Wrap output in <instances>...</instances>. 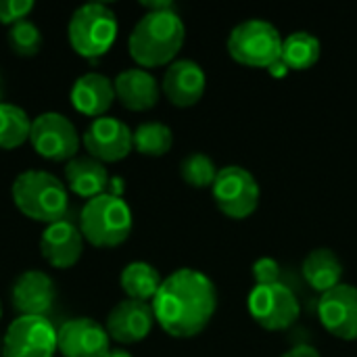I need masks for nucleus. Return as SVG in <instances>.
Instances as JSON below:
<instances>
[{
    "instance_id": "obj_10",
    "label": "nucleus",
    "mask_w": 357,
    "mask_h": 357,
    "mask_svg": "<svg viewBox=\"0 0 357 357\" xmlns=\"http://www.w3.org/2000/svg\"><path fill=\"white\" fill-rule=\"evenodd\" d=\"M56 331L44 316H19L6 328L2 357H54Z\"/></svg>"
},
{
    "instance_id": "obj_11",
    "label": "nucleus",
    "mask_w": 357,
    "mask_h": 357,
    "mask_svg": "<svg viewBox=\"0 0 357 357\" xmlns=\"http://www.w3.org/2000/svg\"><path fill=\"white\" fill-rule=\"evenodd\" d=\"M134 132L115 117H98L94 119L84 136V149L88 155L100 163H115L126 159L134 149Z\"/></svg>"
},
{
    "instance_id": "obj_22",
    "label": "nucleus",
    "mask_w": 357,
    "mask_h": 357,
    "mask_svg": "<svg viewBox=\"0 0 357 357\" xmlns=\"http://www.w3.org/2000/svg\"><path fill=\"white\" fill-rule=\"evenodd\" d=\"M161 282H163V278L157 272V268L146 261L128 264L119 276V284H121L123 293L128 295V299L144 301V303L155 299Z\"/></svg>"
},
{
    "instance_id": "obj_28",
    "label": "nucleus",
    "mask_w": 357,
    "mask_h": 357,
    "mask_svg": "<svg viewBox=\"0 0 357 357\" xmlns=\"http://www.w3.org/2000/svg\"><path fill=\"white\" fill-rule=\"evenodd\" d=\"M33 10L31 0H0V23L15 25Z\"/></svg>"
},
{
    "instance_id": "obj_20",
    "label": "nucleus",
    "mask_w": 357,
    "mask_h": 357,
    "mask_svg": "<svg viewBox=\"0 0 357 357\" xmlns=\"http://www.w3.org/2000/svg\"><path fill=\"white\" fill-rule=\"evenodd\" d=\"M65 182L71 192L90 201L98 195H105L111 180L100 161L92 157H73L65 165Z\"/></svg>"
},
{
    "instance_id": "obj_4",
    "label": "nucleus",
    "mask_w": 357,
    "mask_h": 357,
    "mask_svg": "<svg viewBox=\"0 0 357 357\" xmlns=\"http://www.w3.org/2000/svg\"><path fill=\"white\" fill-rule=\"evenodd\" d=\"M134 226L128 203L111 192L98 195L82 207L79 230L84 241L98 249H113L128 241Z\"/></svg>"
},
{
    "instance_id": "obj_25",
    "label": "nucleus",
    "mask_w": 357,
    "mask_h": 357,
    "mask_svg": "<svg viewBox=\"0 0 357 357\" xmlns=\"http://www.w3.org/2000/svg\"><path fill=\"white\" fill-rule=\"evenodd\" d=\"M134 151L146 157H163L174 144V134L169 126L161 121H146L134 130Z\"/></svg>"
},
{
    "instance_id": "obj_16",
    "label": "nucleus",
    "mask_w": 357,
    "mask_h": 357,
    "mask_svg": "<svg viewBox=\"0 0 357 357\" xmlns=\"http://www.w3.org/2000/svg\"><path fill=\"white\" fill-rule=\"evenodd\" d=\"M10 301L19 316H46L56 301L54 282L46 272L27 270L13 282Z\"/></svg>"
},
{
    "instance_id": "obj_3",
    "label": "nucleus",
    "mask_w": 357,
    "mask_h": 357,
    "mask_svg": "<svg viewBox=\"0 0 357 357\" xmlns=\"http://www.w3.org/2000/svg\"><path fill=\"white\" fill-rule=\"evenodd\" d=\"M15 207L29 220L42 224L61 222L69 207L67 186L50 172L27 169L19 174L10 186Z\"/></svg>"
},
{
    "instance_id": "obj_17",
    "label": "nucleus",
    "mask_w": 357,
    "mask_h": 357,
    "mask_svg": "<svg viewBox=\"0 0 357 357\" xmlns=\"http://www.w3.org/2000/svg\"><path fill=\"white\" fill-rule=\"evenodd\" d=\"M40 251H42V257L52 268L69 270L84 255L82 230L67 220L48 224L42 232V238H40Z\"/></svg>"
},
{
    "instance_id": "obj_18",
    "label": "nucleus",
    "mask_w": 357,
    "mask_h": 357,
    "mask_svg": "<svg viewBox=\"0 0 357 357\" xmlns=\"http://www.w3.org/2000/svg\"><path fill=\"white\" fill-rule=\"evenodd\" d=\"M71 105L77 113L88 117H105L115 100V86L113 82L96 71H88L75 79L71 86Z\"/></svg>"
},
{
    "instance_id": "obj_19",
    "label": "nucleus",
    "mask_w": 357,
    "mask_h": 357,
    "mask_svg": "<svg viewBox=\"0 0 357 357\" xmlns=\"http://www.w3.org/2000/svg\"><path fill=\"white\" fill-rule=\"evenodd\" d=\"M115 98L130 111H149L159 102L161 88L157 79L142 67L121 71L115 82Z\"/></svg>"
},
{
    "instance_id": "obj_23",
    "label": "nucleus",
    "mask_w": 357,
    "mask_h": 357,
    "mask_svg": "<svg viewBox=\"0 0 357 357\" xmlns=\"http://www.w3.org/2000/svg\"><path fill=\"white\" fill-rule=\"evenodd\" d=\"M322 54L320 40L310 31H293L282 40L280 61L289 67V71H305L312 69Z\"/></svg>"
},
{
    "instance_id": "obj_27",
    "label": "nucleus",
    "mask_w": 357,
    "mask_h": 357,
    "mask_svg": "<svg viewBox=\"0 0 357 357\" xmlns=\"http://www.w3.org/2000/svg\"><path fill=\"white\" fill-rule=\"evenodd\" d=\"M6 40H8L10 50L19 56H33L42 48V33H40L38 25L27 19L10 25Z\"/></svg>"
},
{
    "instance_id": "obj_31",
    "label": "nucleus",
    "mask_w": 357,
    "mask_h": 357,
    "mask_svg": "<svg viewBox=\"0 0 357 357\" xmlns=\"http://www.w3.org/2000/svg\"><path fill=\"white\" fill-rule=\"evenodd\" d=\"M149 13H157V10H174L176 6H174V2H169V0H157V2H140Z\"/></svg>"
},
{
    "instance_id": "obj_13",
    "label": "nucleus",
    "mask_w": 357,
    "mask_h": 357,
    "mask_svg": "<svg viewBox=\"0 0 357 357\" xmlns=\"http://www.w3.org/2000/svg\"><path fill=\"white\" fill-rule=\"evenodd\" d=\"M56 347L65 357H105L111 351V337L92 318H71L56 331Z\"/></svg>"
},
{
    "instance_id": "obj_35",
    "label": "nucleus",
    "mask_w": 357,
    "mask_h": 357,
    "mask_svg": "<svg viewBox=\"0 0 357 357\" xmlns=\"http://www.w3.org/2000/svg\"><path fill=\"white\" fill-rule=\"evenodd\" d=\"M0 318H2V303H0Z\"/></svg>"
},
{
    "instance_id": "obj_34",
    "label": "nucleus",
    "mask_w": 357,
    "mask_h": 357,
    "mask_svg": "<svg viewBox=\"0 0 357 357\" xmlns=\"http://www.w3.org/2000/svg\"><path fill=\"white\" fill-rule=\"evenodd\" d=\"M2 96H4V79H2V73H0V102H2Z\"/></svg>"
},
{
    "instance_id": "obj_6",
    "label": "nucleus",
    "mask_w": 357,
    "mask_h": 357,
    "mask_svg": "<svg viewBox=\"0 0 357 357\" xmlns=\"http://www.w3.org/2000/svg\"><path fill=\"white\" fill-rule=\"evenodd\" d=\"M282 36L274 23L264 19H247L238 23L228 36L230 56L245 67L270 69L280 61Z\"/></svg>"
},
{
    "instance_id": "obj_9",
    "label": "nucleus",
    "mask_w": 357,
    "mask_h": 357,
    "mask_svg": "<svg viewBox=\"0 0 357 357\" xmlns=\"http://www.w3.org/2000/svg\"><path fill=\"white\" fill-rule=\"evenodd\" d=\"M247 307L251 318L266 331H287L301 316L297 295L282 282L253 287L247 299Z\"/></svg>"
},
{
    "instance_id": "obj_1",
    "label": "nucleus",
    "mask_w": 357,
    "mask_h": 357,
    "mask_svg": "<svg viewBox=\"0 0 357 357\" xmlns=\"http://www.w3.org/2000/svg\"><path fill=\"white\" fill-rule=\"evenodd\" d=\"M155 322L174 339L199 337L215 316L218 291L213 280L192 268L169 274L151 301Z\"/></svg>"
},
{
    "instance_id": "obj_32",
    "label": "nucleus",
    "mask_w": 357,
    "mask_h": 357,
    "mask_svg": "<svg viewBox=\"0 0 357 357\" xmlns=\"http://www.w3.org/2000/svg\"><path fill=\"white\" fill-rule=\"evenodd\" d=\"M268 73H270V75H274V77H284V75L289 73V67H287L282 61H278V63H274V65L268 69Z\"/></svg>"
},
{
    "instance_id": "obj_5",
    "label": "nucleus",
    "mask_w": 357,
    "mask_h": 357,
    "mask_svg": "<svg viewBox=\"0 0 357 357\" xmlns=\"http://www.w3.org/2000/svg\"><path fill=\"white\" fill-rule=\"evenodd\" d=\"M117 17L102 2H88L73 10L67 27L71 48L90 61L100 59L117 40Z\"/></svg>"
},
{
    "instance_id": "obj_7",
    "label": "nucleus",
    "mask_w": 357,
    "mask_h": 357,
    "mask_svg": "<svg viewBox=\"0 0 357 357\" xmlns=\"http://www.w3.org/2000/svg\"><path fill=\"white\" fill-rule=\"evenodd\" d=\"M218 209L230 220H247L259 205V184L253 174L241 165H226L218 172L211 186Z\"/></svg>"
},
{
    "instance_id": "obj_2",
    "label": "nucleus",
    "mask_w": 357,
    "mask_h": 357,
    "mask_svg": "<svg viewBox=\"0 0 357 357\" xmlns=\"http://www.w3.org/2000/svg\"><path fill=\"white\" fill-rule=\"evenodd\" d=\"M186 38V27L180 15L174 10L146 13L134 25L128 50L130 56L144 67H163L176 61Z\"/></svg>"
},
{
    "instance_id": "obj_21",
    "label": "nucleus",
    "mask_w": 357,
    "mask_h": 357,
    "mask_svg": "<svg viewBox=\"0 0 357 357\" xmlns=\"http://www.w3.org/2000/svg\"><path fill=\"white\" fill-rule=\"evenodd\" d=\"M301 272L305 282L318 291V293H328L335 287L341 284L343 278V264L339 259V255L333 249L320 247L314 249L301 264Z\"/></svg>"
},
{
    "instance_id": "obj_30",
    "label": "nucleus",
    "mask_w": 357,
    "mask_h": 357,
    "mask_svg": "<svg viewBox=\"0 0 357 357\" xmlns=\"http://www.w3.org/2000/svg\"><path fill=\"white\" fill-rule=\"evenodd\" d=\"M280 357H322L320 351L312 345H297L293 349H289L287 354H282Z\"/></svg>"
},
{
    "instance_id": "obj_15",
    "label": "nucleus",
    "mask_w": 357,
    "mask_h": 357,
    "mask_svg": "<svg viewBox=\"0 0 357 357\" xmlns=\"http://www.w3.org/2000/svg\"><path fill=\"white\" fill-rule=\"evenodd\" d=\"M207 88V75L203 67L190 59H178L172 65H167L163 82H161V92L165 98L180 109L195 107Z\"/></svg>"
},
{
    "instance_id": "obj_29",
    "label": "nucleus",
    "mask_w": 357,
    "mask_h": 357,
    "mask_svg": "<svg viewBox=\"0 0 357 357\" xmlns=\"http://www.w3.org/2000/svg\"><path fill=\"white\" fill-rule=\"evenodd\" d=\"M253 278L255 287H266V284H278L280 282V264L272 257H261L253 264Z\"/></svg>"
},
{
    "instance_id": "obj_33",
    "label": "nucleus",
    "mask_w": 357,
    "mask_h": 357,
    "mask_svg": "<svg viewBox=\"0 0 357 357\" xmlns=\"http://www.w3.org/2000/svg\"><path fill=\"white\" fill-rule=\"evenodd\" d=\"M105 357H132V354L126 351V349H111Z\"/></svg>"
},
{
    "instance_id": "obj_14",
    "label": "nucleus",
    "mask_w": 357,
    "mask_h": 357,
    "mask_svg": "<svg viewBox=\"0 0 357 357\" xmlns=\"http://www.w3.org/2000/svg\"><path fill=\"white\" fill-rule=\"evenodd\" d=\"M155 326V314L151 303L126 299L119 301L107 316V335L121 343V345H134L144 341Z\"/></svg>"
},
{
    "instance_id": "obj_12",
    "label": "nucleus",
    "mask_w": 357,
    "mask_h": 357,
    "mask_svg": "<svg viewBox=\"0 0 357 357\" xmlns=\"http://www.w3.org/2000/svg\"><path fill=\"white\" fill-rule=\"evenodd\" d=\"M318 318L328 335L341 341H357V287L339 284L318 301Z\"/></svg>"
},
{
    "instance_id": "obj_26",
    "label": "nucleus",
    "mask_w": 357,
    "mask_h": 357,
    "mask_svg": "<svg viewBox=\"0 0 357 357\" xmlns=\"http://www.w3.org/2000/svg\"><path fill=\"white\" fill-rule=\"evenodd\" d=\"M218 172L220 169L215 167L213 159L203 153H192L180 163V176L192 188H211L218 178Z\"/></svg>"
},
{
    "instance_id": "obj_36",
    "label": "nucleus",
    "mask_w": 357,
    "mask_h": 357,
    "mask_svg": "<svg viewBox=\"0 0 357 357\" xmlns=\"http://www.w3.org/2000/svg\"><path fill=\"white\" fill-rule=\"evenodd\" d=\"M0 357H2V347H0Z\"/></svg>"
},
{
    "instance_id": "obj_24",
    "label": "nucleus",
    "mask_w": 357,
    "mask_h": 357,
    "mask_svg": "<svg viewBox=\"0 0 357 357\" xmlns=\"http://www.w3.org/2000/svg\"><path fill=\"white\" fill-rule=\"evenodd\" d=\"M31 119L29 115L10 102H0V149L10 151L29 140Z\"/></svg>"
},
{
    "instance_id": "obj_8",
    "label": "nucleus",
    "mask_w": 357,
    "mask_h": 357,
    "mask_svg": "<svg viewBox=\"0 0 357 357\" xmlns=\"http://www.w3.org/2000/svg\"><path fill=\"white\" fill-rule=\"evenodd\" d=\"M29 142L48 161H71L79 151V134L73 121L56 111L40 113L31 121Z\"/></svg>"
}]
</instances>
